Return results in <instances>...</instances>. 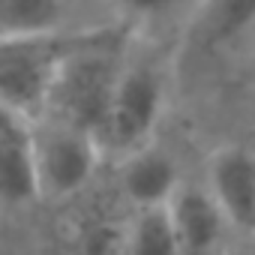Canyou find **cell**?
Instances as JSON below:
<instances>
[{
  "instance_id": "8",
  "label": "cell",
  "mask_w": 255,
  "mask_h": 255,
  "mask_svg": "<svg viewBox=\"0 0 255 255\" xmlns=\"http://www.w3.org/2000/svg\"><path fill=\"white\" fill-rule=\"evenodd\" d=\"M180 171L171 153L159 147H138L129 156H123L120 165V189L138 210L144 207H165L174 192L180 189Z\"/></svg>"
},
{
  "instance_id": "2",
  "label": "cell",
  "mask_w": 255,
  "mask_h": 255,
  "mask_svg": "<svg viewBox=\"0 0 255 255\" xmlns=\"http://www.w3.org/2000/svg\"><path fill=\"white\" fill-rule=\"evenodd\" d=\"M84 33H30L0 39V102L6 108L39 120L48 111L51 90L66 66V60L93 36Z\"/></svg>"
},
{
  "instance_id": "10",
  "label": "cell",
  "mask_w": 255,
  "mask_h": 255,
  "mask_svg": "<svg viewBox=\"0 0 255 255\" xmlns=\"http://www.w3.org/2000/svg\"><path fill=\"white\" fill-rule=\"evenodd\" d=\"M123 252L126 255H183L168 204L138 210L135 222L123 237Z\"/></svg>"
},
{
  "instance_id": "5",
  "label": "cell",
  "mask_w": 255,
  "mask_h": 255,
  "mask_svg": "<svg viewBox=\"0 0 255 255\" xmlns=\"http://www.w3.org/2000/svg\"><path fill=\"white\" fill-rule=\"evenodd\" d=\"M0 192L12 207L42 198L36 159V120L0 108Z\"/></svg>"
},
{
  "instance_id": "7",
  "label": "cell",
  "mask_w": 255,
  "mask_h": 255,
  "mask_svg": "<svg viewBox=\"0 0 255 255\" xmlns=\"http://www.w3.org/2000/svg\"><path fill=\"white\" fill-rule=\"evenodd\" d=\"M168 213H171L174 231L180 237L183 255H210L219 246L222 231L228 225L210 186L180 183V189L168 201Z\"/></svg>"
},
{
  "instance_id": "1",
  "label": "cell",
  "mask_w": 255,
  "mask_h": 255,
  "mask_svg": "<svg viewBox=\"0 0 255 255\" xmlns=\"http://www.w3.org/2000/svg\"><path fill=\"white\" fill-rule=\"evenodd\" d=\"M129 27H111V30H96L63 66L54 90L48 111L51 117L69 120L75 126L96 132L108 117L126 51H129Z\"/></svg>"
},
{
  "instance_id": "3",
  "label": "cell",
  "mask_w": 255,
  "mask_h": 255,
  "mask_svg": "<svg viewBox=\"0 0 255 255\" xmlns=\"http://www.w3.org/2000/svg\"><path fill=\"white\" fill-rule=\"evenodd\" d=\"M165 105V72L156 57L129 54L108 108V117L99 129V144L108 153L129 156L132 150L144 147L159 123Z\"/></svg>"
},
{
  "instance_id": "6",
  "label": "cell",
  "mask_w": 255,
  "mask_h": 255,
  "mask_svg": "<svg viewBox=\"0 0 255 255\" xmlns=\"http://www.w3.org/2000/svg\"><path fill=\"white\" fill-rule=\"evenodd\" d=\"M207 186L228 225L255 234V150L243 144L219 147L207 162Z\"/></svg>"
},
{
  "instance_id": "11",
  "label": "cell",
  "mask_w": 255,
  "mask_h": 255,
  "mask_svg": "<svg viewBox=\"0 0 255 255\" xmlns=\"http://www.w3.org/2000/svg\"><path fill=\"white\" fill-rule=\"evenodd\" d=\"M63 21V0H0V39L51 33Z\"/></svg>"
},
{
  "instance_id": "13",
  "label": "cell",
  "mask_w": 255,
  "mask_h": 255,
  "mask_svg": "<svg viewBox=\"0 0 255 255\" xmlns=\"http://www.w3.org/2000/svg\"><path fill=\"white\" fill-rule=\"evenodd\" d=\"M237 255H255V243H252V246H246V249H240Z\"/></svg>"
},
{
  "instance_id": "12",
  "label": "cell",
  "mask_w": 255,
  "mask_h": 255,
  "mask_svg": "<svg viewBox=\"0 0 255 255\" xmlns=\"http://www.w3.org/2000/svg\"><path fill=\"white\" fill-rule=\"evenodd\" d=\"M114 6L123 15V27L132 33H150L180 18H192L198 0H114Z\"/></svg>"
},
{
  "instance_id": "4",
  "label": "cell",
  "mask_w": 255,
  "mask_h": 255,
  "mask_svg": "<svg viewBox=\"0 0 255 255\" xmlns=\"http://www.w3.org/2000/svg\"><path fill=\"white\" fill-rule=\"evenodd\" d=\"M102 156L99 135L60 117L36 123V159L42 195L66 198L87 186Z\"/></svg>"
},
{
  "instance_id": "9",
  "label": "cell",
  "mask_w": 255,
  "mask_h": 255,
  "mask_svg": "<svg viewBox=\"0 0 255 255\" xmlns=\"http://www.w3.org/2000/svg\"><path fill=\"white\" fill-rule=\"evenodd\" d=\"M255 30V0H198L189 36L207 51L228 48Z\"/></svg>"
}]
</instances>
